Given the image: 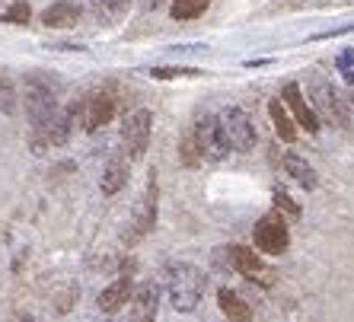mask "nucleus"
<instances>
[{
    "mask_svg": "<svg viewBox=\"0 0 354 322\" xmlns=\"http://www.w3.org/2000/svg\"><path fill=\"white\" fill-rule=\"evenodd\" d=\"M207 290V274L195 265H169L166 272V294H169V303L179 310V313H192Z\"/></svg>",
    "mask_w": 354,
    "mask_h": 322,
    "instance_id": "nucleus-1",
    "label": "nucleus"
},
{
    "mask_svg": "<svg viewBox=\"0 0 354 322\" xmlns=\"http://www.w3.org/2000/svg\"><path fill=\"white\" fill-rule=\"evenodd\" d=\"M192 131L198 138V147L201 153H207L211 160H227L230 157V138H227V128H223L221 115H201L195 124H192Z\"/></svg>",
    "mask_w": 354,
    "mask_h": 322,
    "instance_id": "nucleus-2",
    "label": "nucleus"
},
{
    "mask_svg": "<svg viewBox=\"0 0 354 322\" xmlns=\"http://www.w3.org/2000/svg\"><path fill=\"white\" fill-rule=\"evenodd\" d=\"M150 124H153V115L150 108H134L128 112L122 122V147L128 153V160H140L144 150L150 144Z\"/></svg>",
    "mask_w": 354,
    "mask_h": 322,
    "instance_id": "nucleus-3",
    "label": "nucleus"
},
{
    "mask_svg": "<svg viewBox=\"0 0 354 322\" xmlns=\"http://www.w3.org/2000/svg\"><path fill=\"white\" fill-rule=\"evenodd\" d=\"M221 122H223V128H227L230 147L236 150V153H249V150L256 147L259 134H256V124H252V118L246 115V108L227 106V108L221 112Z\"/></svg>",
    "mask_w": 354,
    "mask_h": 322,
    "instance_id": "nucleus-4",
    "label": "nucleus"
},
{
    "mask_svg": "<svg viewBox=\"0 0 354 322\" xmlns=\"http://www.w3.org/2000/svg\"><path fill=\"white\" fill-rule=\"evenodd\" d=\"M310 100H313V112L319 115V122H329V124H338L345 128L348 124V108H345V100L332 90L326 80H313L310 83Z\"/></svg>",
    "mask_w": 354,
    "mask_h": 322,
    "instance_id": "nucleus-5",
    "label": "nucleus"
},
{
    "mask_svg": "<svg viewBox=\"0 0 354 322\" xmlns=\"http://www.w3.org/2000/svg\"><path fill=\"white\" fill-rule=\"evenodd\" d=\"M23 106H26V115H29V124H32V128H41V124L58 112V100H55V93H51L45 83H39V80H26Z\"/></svg>",
    "mask_w": 354,
    "mask_h": 322,
    "instance_id": "nucleus-6",
    "label": "nucleus"
},
{
    "mask_svg": "<svg viewBox=\"0 0 354 322\" xmlns=\"http://www.w3.org/2000/svg\"><path fill=\"white\" fill-rule=\"evenodd\" d=\"M252 236H256V246L262 249L265 256H281V252L288 249V243H290L288 227L281 223V217H278V214H265L262 220L256 223Z\"/></svg>",
    "mask_w": 354,
    "mask_h": 322,
    "instance_id": "nucleus-7",
    "label": "nucleus"
},
{
    "mask_svg": "<svg viewBox=\"0 0 354 322\" xmlns=\"http://www.w3.org/2000/svg\"><path fill=\"white\" fill-rule=\"evenodd\" d=\"M124 306H128V322H153L160 306V284L157 281L140 284Z\"/></svg>",
    "mask_w": 354,
    "mask_h": 322,
    "instance_id": "nucleus-8",
    "label": "nucleus"
},
{
    "mask_svg": "<svg viewBox=\"0 0 354 322\" xmlns=\"http://www.w3.org/2000/svg\"><path fill=\"white\" fill-rule=\"evenodd\" d=\"M281 102L294 112V122L304 128V131H310V134H316L322 128V122H319V115H316L313 108H310V102L304 100V93H300V86L297 83H284V90H281Z\"/></svg>",
    "mask_w": 354,
    "mask_h": 322,
    "instance_id": "nucleus-9",
    "label": "nucleus"
},
{
    "mask_svg": "<svg viewBox=\"0 0 354 322\" xmlns=\"http://www.w3.org/2000/svg\"><path fill=\"white\" fill-rule=\"evenodd\" d=\"M157 176L150 173V182H147V195H140L138 207H134V236H147V233H153V227H157Z\"/></svg>",
    "mask_w": 354,
    "mask_h": 322,
    "instance_id": "nucleus-10",
    "label": "nucleus"
},
{
    "mask_svg": "<svg viewBox=\"0 0 354 322\" xmlns=\"http://www.w3.org/2000/svg\"><path fill=\"white\" fill-rule=\"evenodd\" d=\"M77 19H80V7L74 0H55L51 7L41 10V26L48 29H71L77 26Z\"/></svg>",
    "mask_w": 354,
    "mask_h": 322,
    "instance_id": "nucleus-11",
    "label": "nucleus"
},
{
    "mask_svg": "<svg viewBox=\"0 0 354 322\" xmlns=\"http://www.w3.org/2000/svg\"><path fill=\"white\" fill-rule=\"evenodd\" d=\"M131 294H134V284H131V278H118V281H112L102 294H99V300H96V306L102 310V313H118V306H124L128 300H131Z\"/></svg>",
    "mask_w": 354,
    "mask_h": 322,
    "instance_id": "nucleus-12",
    "label": "nucleus"
},
{
    "mask_svg": "<svg viewBox=\"0 0 354 322\" xmlns=\"http://www.w3.org/2000/svg\"><path fill=\"white\" fill-rule=\"evenodd\" d=\"M230 258H233V268L249 278H259V284H272L268 281V272H265V262L246 246H230Z\"/></svg>",
    "mask_w": 354,
    "mask_h": 322,
    "instance_id": "nucleus-13",
    "label": "nucleus"
},
{
    "mask_svg": "<svg viewBox=\"0 0 354 322\" xmlns=\"http://www.w3.org/2000/svg\"><path fill=\"white\" fill-rule=\"evenodd\" d=\"M284 173H288L290 179L297 182V185H304L306 191H313L316 185H319V176H316V169L306 163L300 153H284Z\"/></svg>",
    "mask_w": 354,
    "mask_h": 322,
    "instance_id": "nucleus-14",
    "label": "nucleus"
},
{
    "mask_svg": "<svg viewBox=\"0 0 354 322\" xmlns=\"http://www.w3.org/2000/svg\"><path fill=\"white\" fill-rule=\"evenodd\" d=\"M71 128H74V118H71V112H55L48 122L41 124L39 131L45 134V141H48L51 147H64V144L71 141Z\"/></svg>",
    "mask_w": 354,
    "mask_h": 322,
    "instance_id": "nucleus-15",
    "label": "nucleus"
},
{
    "mask_svg": "<svg viewBox=\"0 0 354 322\" xmlns=\"http://www.w3.org/2000/svg\"><path fill=\"white\" fill-rule=\"evenodd\" d=\"M115 118V100L112 96H93L86 106V131H99Z\"/></svg>",
    "mask_w": 354,
    "mask_h": 322,
    "instance_id": "nucleus-16",
    "label": "nucleus"
},
{
    "mask_svg": "<svg viewBox=\"0 0 354 322\" xmlns=\"http://www.w3.org/2000/svg\"><path fill=\"white\" fill-rule=\"evenodd\" d=\"M217 306L227 313V319H230V322H252V310L239 300L236 290L221 287V294H217Z\"/></svg>",
    "mask_w": 354,
    "mask_h": 322,
    "instance_id": "nucleus-17",
    "label": "nucleus"
},
{
    "mask_svg": "<svg viewBox=\"0 0 354 322\" xmlns=\"http://www.w3.org/2000/svg\"><path fill=\"white\" fill-rule=\"evenodd\" d=\"M124 185H128V163H124V160H112V163L102 169L99 189H102V195H118Z\"/></svg>",
    "mask_w": 354,
    "mask_h": 322,
    "instance_id": "nucleus-18",
    "label": "nucleus"
},
{
    "mask_svg": "<svg viewBox=\"0 0 354 322\" xmlns=\"http://www.w3.org/2000/svg\"><path fill=\"white\" fill-rule=\"evenodd\" d=\"M268 115H272L274 128H278V138H281V141H297V122L288 115L284 102H281V100L268 102Z\"/></svg>",
    "mask_w": 354,
    "mask_h": 322,
    "instance_id": "nucleus-19",
    "label": "nucleus"
},
{
    "mask_svg": "<svg viewBox=\"0 0 354 322\" xmlns=\"http://www.w3.org/2000/svg\"><path fill=\"white\" fill-rule=\"evenodd\" d=\"M128 7H131V0H93V10H96V17L102 19V23L122 19L124 13H128Z\"/></svg>",
    "mask_w": 354,
    "mask_h": 322,
    "instance_id": "nucleus-20",
    "label": "nucleus"
},
{
    "mask_svg": "<svg viewBox=\"0 0 354 322\" xmlns=\"http://www.w3.org/2000/svg\"><path fill=\"white\" fill-rule=\"evenodd\" d=\"M207 3L211 0H173L169 13H173V19H198L207 10Z\"/></svg>",
    "mask_w": 354,
    "mask_h": 322,
    "instance_id": "nucleus-21",
    "label": "nucleus"
},
{
    "mask_svg": "<svg viewBox=\"0 0 354 322\" xmlns=\"http://www.w3.org/2000/svg\"><path fill=\"white\" fill-rule=\"evenodd\" d=\"M29 17H32V7H29L26 0H13V3L0 13V19H3V23H17V26H26V23H29Z\"/></svg>",
    "mask_w": 354,
    "mask_h": 322,
    "instance_id": "nucleus-22",
    "label": "nucleus"
},
{
    "mask_svg": "<svg viewBox=\"0 0 354 322\" xmlns=\"http://www.w3.org/2000/svg\"><path fill=\"white\" fill-rule=\"evenodd\" d=\"M182 166H198L201 163V147H198V138H195V131H185V138H182Z\"/></svg>",
    "mask_w": 354,
    "mask_h": 322,
    "instance_id": "nucleus-23",
    "label": "nucleus"
},
{
    "mask_svg": "<svg viewBox=\"0 0 354 322\" xmlns=\"http://www.w3.org/2000/svg\"><path fill=\"white\" fill-rule=\"evenodd\" d=\"M153 80H176V77H201V70L195 67H150Z\"/></svg>",
    "mask_w": 354,
    "mask_h": 322,
    "instance_id": "nucleus-24",
    "label": "nucleus"
},
{
    "mask_svg": "<svg viewBox=\"0 0 354 322\" xmlns=\"http://www.w3.org/2000/svg\"><path fill=\"white\" fill-rule=\"evenodd\" d=\"M274 201H278L281 211H288V214L300 217V205H294V198H290V195H288L284 189H274Z\"/></svg>",
    "mask_w": 354,
    "mask_h": 322,
    "instance_id": "nucleus-25",
    "label": "nucleus"
},
{
    "mask_svg": "<svg viewBox=\"0 0 354 322\" xmlns=\"http://www.w3.org/2000/svg\"><path fill=\"white\" fill-rule=\"evenodd\" d=\"M10 108H13V86L0 77V112H10Z\"/></svg>",
    "mask_w": 354,
    "mask_h": 322,
    "instance_id": "nucleus-26",
    "label": "nucleus"
},
{
    "mask_svg": "<svg viewBox=\"0 0 354 322\" xmlns=\"http://www.w3.org/2000/svg\"><path fill=\"white\" fill-rule=\"evenodd\" d=\"M335 64L342 67V70H351V67H354V48H345V51H342V55L335 58Z\"/></svg>",
    "mask_w": 354,
    "mask_h": 322,
    "instance_id": "nucleus-27",
    "label": "nucleus"
},
{
    "mask_svg": "<svg viewBox=\"0 0 354 322\" xmlns=\"http://www.w3.org/2000/svg\"><path fill=\"white\" fill-rule=\"evenodd\" d=\"M166 0H144V10H157V7H163Z\"/></svg>",
    "mask_w": 354,
    "mask_h": 322,
    "instance_id": "nucleus-28",
    "label": "nucleus"
},
{
    "mask_svg": "<svg viewBox=\"0 0 354 322\" xmlns=\"http://www.w3.org/2000/svg\"><path fill=\"white\" fill-rule=\"evenodd\" d=\"M102 322H122V319H112V313H106V319H102Z\"/></svg>",
    "mask_w": 354,
    "mask_h": 322,
    "instance_id": "nucleus-29",
    "label": "nucleus"
}]
</instances>
